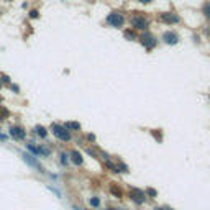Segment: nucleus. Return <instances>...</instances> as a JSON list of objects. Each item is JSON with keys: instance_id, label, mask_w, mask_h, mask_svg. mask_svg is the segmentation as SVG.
<instances>
[{"instance_id": "obj_8", "label": "nucleus", "mask_w": 210, "mask_h": 210, "mask_svg": "<svg viewBox=\"0 0 210 210\" xmlns=\"http://www.w3.org/2000/svg\"><path fill=\"white\" fill-rule=\"evenodd\" d=\"M130 197L135 200L136 204H143L146 200V194L143 192V190L140 189H131V192H130Z\"/></svg>"}, {"instance_id": "obj_5", "label": "nucleus", "mask_w": 210, "mask_h": 210, "mask_svg": "<svg viewBox=\"0 0 210 210\" xmlns=\"http://www.w3.org/2000/svg\"><path fill=\"white\" fill-rule=\"evenodd\" d=\"M158 20L161 23H166V25H176V23L181 21V17L174 12H163V13H159Z\"/></svg>"}, {"instance_id": "obj_4", "label": "nucleus", "mask_w": 210, "mask_h": 210, "mask_svg": "<svg viewBox=\"0 0 210 210\" xmlns=\"http://www.w3.org/2000/svg\"><path fill=\"white\" fill-rule=\"evenodd\" d=\"M51 130H52V135H54L56 138H59L61 141H69L71 140V133L64 125L61 126V125H58V123H52Z\"/></svg>"}, {"instance_id": "obj_29", "label": "nucleus", "mask_w": 210, "mask_h": 210, "mask_svg": "<svg viewBox=\"0 0 210 210\" xmlns=\"http://www.w3.org/2000/svg\"><path fill=\"white\" fill-rule=\"evenodd\" d=\"M0 103H2V97H0Z\"/></svg>"}, {"instance_id": "obj_9", "label": "nucleus", "mask_w": 210, "mask_h": 210, "mask_svg": "<svg viewBox=\"0 0 210 210\" xmlns=\"http://www.w3.org/2000/svg\"><path fill=\"white\" fill-rule=\"evenodd\" d=\"M123 38L128 41H135L138 40V35H136V30H133V28H130V30H125L123 31Z\"/></svg>"}, {"instance_id": "obj_25", "label": "nucleus", "mask_w": 210, "mask_h": 210, "mask_svg": "<svg viewBox=\"0 0 210 210\" xmlns=\"http://www.w3.org/2000/svg\"><path fill=\"white\" fill-rule=\"evenodd\" d=\"M156 210H171V208H156Z\"/></svg>"}, {"instance_id": "obj_18", "label": "nucleus", "mask_w": 210, "mask_h": 210, "mask_svg": "<svg viewBox=\"0 0 210 210\" xmlns=\"http://www.w3.org/2000/svg\"><path fill=\"white\" fill-rule=\"evenodd\" d=\"M110 190H112V194H113V195H117V197H122V192H120V189H117L115 185H112V187H110Z\"/></svg>"}, {"instance_id": "obj_3", "label": "nucleus", "mask_w": 210, "mask_h": 210, "mask_svg": "<svg viewBox=\"0 0 210 210\" xmlns=\"http://www.w3.org/2000/svg\"><path fill=\"white\" fill-rule=\"evenodd\" d=\"M138 41H140L141 46H145V49H148V51H151L153 48H156V45H158V40L148 31H143L141 35L138 36Z\"/></svg>"}, {"instance_id": "obj_24", "label": "nucleus", "mask_w": 210, "mask_h": 210, "mask_svg": "<svg viewBox=\"0 0 210 210\" xmlns=\"http://www.w3.org/2000/svg\"><path fill=\"white\" fill-rule=\"evenodd\" d=\"M87 138H89L90 141H94V140H95V136H94V135H87Z\"/></svg>"}, {"instance_id": "obj_6", "label": "nucleus", "mask_w": 210, "mask_h": 210, "mask_svg": "<svg viewBox=\"0 0 210 210\" xmlns=\"http://www.w3.org/2000/svg\"><path fill=\"white\" fill-rule=\"evenodd\" d=\"M163 41L166 43V45H169V46H174V45H177V43H179V35L176 31H166L163 35Z\"/></svg>"}, {"instance_id": "obj_28", "label": "nucleus", "mask_w": 210, "mask_h": 210, "mask_svg": "<svg viewBox=\"0 0 210 210\" xmlns=\"http://www.w3.org/2000/svg\"><path fill=\"white\" fill-rule=\"evenodd\" d=\"M0 89H2V82H0Z\"/></svg>"}, {"instance_id": "obj_7", "label": "nucleus", "mask_w": 210, "mask_h": 210, "mask_svg": "<svg viewBox=\"0 0 210 210\" xmlns=\"http://www.w3.org/2000/svg\"><path fill=\"white\" fill-rule=\"evenodd\" d=\"M10 136L13 138V140H25V136H26V131L23 130L21 126H18V125H13V126H10Z\"/></svg>"}, {"instance_id": "obj_26", "label": "nucleus", "mask_w": 210, "mask_h": 210, "mask_svg": "<svg viewBox=\"0 0 210 210\" xmlns=\"http://www.w3.org/2000/svg\"><path fill=\"white\" fill-rule=\"evenodd\" d=\"M108 210H118V208H108Z\"/></svg>"}, {"instance_id": "obj_15", "label": "nucleus", "mask_w": 210, "mask_h": 210, "mask_svg": "<svg viewBox=\"0 0 210 210\" xmlns=\"http://www.w3.org/2000/svg\"><path fill=\"white\" fill-rule=\"evenodd\" d=\"M28 17H30L31 20H35V18H38V17H40V12H38L36 8H33V10H30V12H28Z\"/></svg>"}, {"instance_id": "obj_2", "label": "nucleus", "mask_w": 210, "mask_h": 210, "mask_svg": "<svg viewBox=\"0 0 210 210\" xmlns=\"http://www.w3.org/2000/svg\"><path fill=\"white\" fill-rule=\"evenodd\" d=\"M125 21H126L125 15H123L122 12H117V10L110 12L107 17H105V23H107L108 26H112V28H122L123 25H125Z\"/></svg>"}, {"instance_id": "obj_23", "label": "nucleus", "mask_w": 210, "mask_h": 210, "mask_svg": "<svg viewBox=\"0 0 210 210\" xmlns=\"http://www.w3.org/2000/svg\"><path fill=\"white\" fill-rule=\"evenodd\" d=\"M2 80H3V82H10V79H8L7 76H2Z\"/></svg>"}, {"instance_id": "obj_11", "label": "nucleus", "mask_w": 210, "mask_h": 210, "mask_svg": "<svg viewBox=\"0 0 210 210\" xmlns=\"http://www.w3.org/2000/svg\"><path fill=\"white\" fill-rule=\"evenodd\" d=\"M64 126L68 128V130H80V123L79 122H66Z\"/></svg>"}, {"instance_id": "obj_21", "label": "nucleus", "mask_w": 210, "mask_h": 210, "mask_svg": "<svg viewBox=\"0 0 210 210\" xmlns=\"http://www.w3.org/2000/svg\"><path fill=\"white\" fill-rule=\"evenodd\" d=\"M146 192H148V194H150V195H151V197H154V195H156V190H154V189H148V190H146Z\"/></svg>"}, {"instance_id": "obj_22", "label": "nucleus", "mask_w": 210, "mask_h": 210, "mask_svg": "<svg viewBox=\"0 0 210 210\" xmlns=\"http://www.w3.org/2000/svg\"><path fill=\"white\" fill-rule=\"evenodd\" d=\"M136 2H140V3H143V5H146V3H151L153 0H136Z\"/></svg>"}, {"instance_id": "obj_20", "label": "nucleus", "mask_w": 210, "mask_h": 210, "mask_svg": "<svg viewBox=\"0 0 210 210\" xmlns=\"http://www.w3.org/2000/svg\"><path fill=\"white\" fill-rule=\"evenodd\" d=\"M10 89H12L15 94H20V89H18V85H13V84H12V85H10Z\"/></svg>"}, {"instance_id": "obj_14", "label": "nucleus", "mask_w": 210, "mask_h": 210, "mask_svg": "<svg viewBox=\"0 0 210 210\" xmlns=\"http://www.w3.org/2000/svg\"><path fill=\"white\" fill-rule=\"evenodd\" d=\"M202 12H204V15L208 18L210 20V3L207 2V3H204V7H202Z\"/></svg>"}, {"instance_id": "obj_19", "label": "nucleus", "mask_w": 210, "mask_h": 210, "mask_svg": "<svg viewBox=\"0 0 210 210\" xmlns=\"http://www.w3.org/2000/svg\"><path fill=\"white\" fill-rule=\"evenodd\" d=\"M61 163H63V164H68V154H64V153L61 154Z\"/></svg>"}, {"instance_id": "obj_1", "label": "nucleus", "mask_w": 210, "mask_h": 210, "mask_svg": "<svg viewBox=\"0 0 210 210\" xmlns=\"http://www.w3.org/2000/svg\"><path fill=\"white\" fill-rule=\"evenodd\" d=\"M130 23H131V28L136 31H146L148 26H150V18L146 15H141L140 12H135V15L130 18Z\"/></svg>"}, {"instance_id": "obj_27", "label": "nucleus", "mask_w": 210, "mask_h": 210, "mask_svg": "<svg viewBox=\"0 0 210 210\" xmlns=\"http://www.w3.org/2000/svg\"><path fill=\"white\" fill-rule=\"evenodd\" d=\"M5 2H12V0H5Z\"/></svg>"}, {"instance_id": "obj_17", "label": "nucleus", "mask_w": 210, "mask_h": 210, "mask_svg": "<svg viewBox=\"0 0 210 210\" xmlns=\"http://www.w3.org/2000/svg\"><path fill=\"white\" fill-rule=\"evenodd\" d=\"M89 204L92 205V207H99V205H100V200H99L97 197H92V199L89 200Z\"/></svg>"}, {"instance_id": "obj_12", "label": "nucleus", "mask_w": 210, "mask_h": 210, "mask_svg": "<svg viewBox=\"0 0 210 210\" xmlns=\"http://www.w3.org/2000/svg\"><path fill=\"white\" fill-rule=\"evenodd\" d=\"M35 131H36V135H38V136H41V138H46V136H48L46 128H45V126H41V125H40V126H36V128H35Z\"/></svg>"}, {"instance_id": "obj_13", "label": "nucleus", "mask_w": 210, "mask_h": 210, "mask_svg": "<svg viewBox=\"0 0 210 210\" xmlns=\"http://www.w3.org/2000/svg\"><path fill=\"white\" fill-rule=\"evenodd\" d=\"M8 115H10V112H8L5 107H2V105H0V120H5Z\"/></svg>"}, {"instance_id": "obj_16", "label": "nucleus", "mask_w": 210, "mask_h": 210, "mask_svg": "<svg viewBox=\"0 0 210 210\" xmlns=\"http://www.w3.org/2000/svg\"><path fill=\"white\" fill-rule=\"evenodd\" d=\"M23 158H25V161L28 164H31V166H35L36 164V161L33 159V156H30V154H23Z\"/></svg>"}, {"instance_id": "obj_10", "label": "nucleus", "mask_w": 210, "mask_h": 210, "mask_svg": "<svg viewBox=\"0 0 210 210\" xmlns=\"http://www.w3.org/2000/svg\"><path fill=\"white\" fill-rule=\"evenodd\" d=\"M71 156H72L74 164H77V166L82 164V156H80V153H79V151H72V153H71Z\"/></svg>"}]
</instances>
